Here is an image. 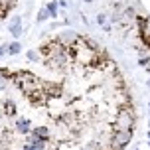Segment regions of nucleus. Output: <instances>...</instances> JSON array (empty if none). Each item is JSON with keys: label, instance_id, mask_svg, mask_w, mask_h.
I'll use <instances>...</instances> for the list:
<instances>
[{"label": "nucleus", "instance_id": "nucleus-2", "mask_svg": "<svg viewBox=\"0 0 150 150\" xmlns=\"http://www.w3.org/2000/svg\"><path fill=\"white\" fill-rule=\"evenodd\" d=\"M20 18H14V20H12V26H10V32H12V36H20V34H22V30H20Z\"/></svg>", "mask_w": 150, "mask_h": 150}, {"label": "nucleus", "instance_id": "nucleus-5", "mask_svg": "<svg viewBox=\"0 0 150 150\" xmlns=\"http://www.w3.org/2000/svg\"><path fill=\"white\" fill-rule=\"evenodd\" d=\"M55 12H57V4H55V2H50V4H47V14L55 16Z\"/></svg>", "mask_w": 150, "mask_h": 150}, {"label": "nucleus", "instance_id": "nucleus-6", "mask_svg": "<svg viewBox=\"0 0 150 150\" xmlns=\"http://www.w3.org/2000/svg\"><path fill=\"white\" fill-rule=\"evenodd\" d=\"M8 52L10 53H18L20 52V44H10L8 45Z\"/></svg>", "mask_w": 150, "mask_h": 150}, {"label": "nucleus", "instance_id": "nucleus-3", "mask_svg": "<svg viewBox=\"0 0 150 150\" xmlns=\"http://www.w3.org/2000/svg\"><path fill=\"white\" fill-rule=\"evenodd\" d=\"M34 138H42V140H45V138H47V128L45 127H38L36 130H34Z\"/></svg>", "mask_w": 150, "mask_h": 150}, {"label": "nucleus", "instance_id": "nucleus-10", "mask_svg": "<svg viewBox=\"0 0 150 150\" xmlns=\"http://www.w3.org/2000/svg\"><path fill=\"white\" fill-rule=\"evenodd\" d=\"M148 140H150V132H148Z\"/></svg>", "mask_w": 150, "mask_h": 150}, {"label": "nucleus", "instance_id": "nucleus-7", "mask_svg": "<svg viewBox=\"0 0 150 150\" xmlns=\"http://www.w3.org/2000/svg\"><path fill=\"white\" fill-rule=\"evenodd\" d=\"M47 10H42V12H40V14H38V18H40V20H45V18H47Z\"/></svg>", "mask_w": 150, "mask_h": 150}, {"label": "nucleus", "instance_id": "nucleus-9", "mask_svg": "<svg viewBox=\"0 0 150 150\" xmlns=\"http://www.w3.org/2000/svg\"><path fill=\"white\" fill-rule=\"evenodd\" d=\"M6 50H8V47H0V57H2V53L6 52Z\"/></svg>", "mask_w": 150, "mask_h": 150}, {"label": "nucleus", "instance_id": "nucleus-1", "mask_svg": "<svg viewBox=\"0 0 150 150\" xmlns=\"http://www.w3.org/2000/svg\"><path fill=\"white\" fill-rule=\"evenodd\" d=\"M117 127L122 128V130H132V127H134V115H132L130 111H122L119 115Z\"/></svg>", "mask_w": 150, "mask_h": 150}, {"label": "nucleus", "instance_id": "nucleus-8", "mask_svg": "<svg viewBox=\"0 0 150 150\" xmlns=\"http://www.w3.org/2000/svg\"><path fill=\"white\" fill-rule=\"evenodd\" d=\"M24 150H38V148H34L32 144H28V146H24Z\"/></svg>", "mask_w": 150, "mask_h": 150}, {"label": "nucleus", "instance_id": "nucleus-4", "mask_svg": "<svg viewBox=\"0 0 150 150\" xmlns=\"http://www.w3.org/2000/svg\"><path fill=\"white\" fill-rule=\"evenodd\" d=\"M18 130L24 132V134H28L30 132V122L28 120H18Z\"/></svg>", "mask_w": 150, "mask_h": 150}]
</instances>
